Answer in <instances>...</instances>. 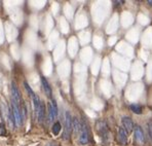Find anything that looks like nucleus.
<instances>
[{"label":"nucleus","instance_id":"1","mask_svg":"<svg viewBox=\"0 0 152 146\" xmlns=\"http://www.w3.org/2000/svg\"><path fill=\"white\" fill-rule=\"evenodd\" d=\"M81 129L80 132H79V143L81 145H86L89 143L91 141V132H89V128L88 125H87L86 120H81Z\"/></svg>","mask_w":152,"mask_h":146},{"label":"nucleus","instance_id":"6","mask_svg":"<svg viewBox=\"0 0 152 146\" xmlns=\"http://www.w3.org/2000/svg\"><path fill=\"white\" fill-rule=\"evenodd\" d=\"M135 141L139 146H143L145 144V135L140 126L135 127Z\"/></svg>","mask_w":152,"mask_h":146},{"label":"nucleus","instance_id":"3","mask_svg":"<svg viewBox=\"0 0 152 146\" xmlns=\"http://www.w3.org/2000/svg\"><path fill=\"white\" fill-rule=\"evenodd\" d=\"M72 131H73V118L69 111L65 112V130H64L63 139L64 140H69L71 137Z\"/></svg>","mask_w":152,"mask_h":146},{"label":"nucleus","instance_id":"12","mask_svg":"<svg viewBox=\"0 0 152 146\" xmlns=\"http://www.w3.org/2000/svg\"><path fill=\"white\" fill-rule=\"evenodd\" d=\"M130 108H131V110L136 114H141L143 111V107L140 105V104H132V105L130 106Z\"/></svg>","mask_w":152,"mask_h":146},{"label":"nucleus","instance_id":"15","mask_svg":"<svg viewBox=\"0 0 152 146\" xmlns=\"http://www.w3.org/2000/svg\"><path fill=\"white\" fill-rule=\"evenodd\" d=\"M148 134H149V138H150V141L152 143V120L148 122Z\"/></svg>","mask_w":152,"mask_h":146},{"label":"nucleus","instance_id":"8","mask_svg":"<svg viewBox=\"0 0 152 146\" xmlns=\"http://www.w3.org/2000/svg\"><path fill=\"white\" fill-rule=\"evenodd\" d=\"M121 124H122V128L126 131L128 134H130L131 132H133V130L135 129L134 122H133L132 118L128 117V116H123V117H122Z\"/></svg>","mask_w":152,"mask_h":146},{"label":"nucleus","instance_id":"11","mask_svg":"<svg viewBox=\"0 0 152 146\" xmlns=\"http://www.w3.org/2000/svg\"><path fill=\"white\" fill-rule=\"evenodd\" d=\"M80 129H81L80 120H79L77 117H74L73 118V130H74V133H75L76 135H78L79 132H80Z\"/></svg>","mask_w":152,"mask_h":146},{"label":"nucleus","instance_id":"9","mask_svg":"<svg viewBox=\"0 0 152 146\" xmlns=\"http://www.w3.org/2000/svg\"><path fill=\"white\" fill-rule=\"evenodd\" d=\"M35 113H36V115H37V120H38V122L39 124H42L43 120H44V116H45V107H44V104H43L42 101H41L38 110H37Z\"/></svg>","mask_w":152,"mask_h":146},{"label":"nucleus","instance_id":"2","mask_svg":"<svg viewBox=\"0 0 152 146\" xmlns=\"http://www.w3.org/2000/svg\"><path fill=\"white\" fill-rule=\"evenodd\" d=\"M96 128H97V132L100 135V137L102 138L104 143H108L110 139V132L108 125L105 120H98L96 124Z\"/></svg>","mask_w":152,"mask_h":146},{"label":"nucleus","instance_id":"10","mask_svg":"<svg viewBox=\"0 0 152 146\" xmlns=\"http://www.w3.org/2000/svg\"><path fill=\"white\" fill-rule=\"evenodd\" d=\"M41 84H42V87H43V91H44L45 95L47 97H51V87L49 85V81L46 80L45 77H41Z\"/></svg>","mask_w":152,"mask_h":146},{"label":"nucleus","instance_id":"5","mask_svg":"<svg viewBox=\"0 0 152 146\" xmlns=\"http://www.w3.org/2000/svg\"><path fill=\"white\" fill-rule=\"evenodd\" d=\"M10 107H11L12 112H14V120H16V126H19V127L23 126V122H24V120H23L22 115H21V111H20V107H19V105L16 103V102L11 100Z\"/></svg>","mask_w":152,"mask_h":146},{"label":"nucleus","instance_id":"4","mask_svg":"<svg viewBox=\"0 0 152 146\" xmlns=\"http://www.w3.org/2000/svg\"><path fill=\"white\" fill-rule=\"evenodd\" d=\"M11 100L18 104L19 107H21V106L24 104V101H23V98H22V94H21L20 89H19L18 85L16 84L14 81L11 82Z\"/></svg>","mask_w":152,"mask_h":146},{"label":"nucleus","instance_id":"14","mask_svg":"<svg viewBox=\"0 0 152 146\" xmlns=\"http://www.w3.org/2000/svg\"><path fill=\"white\" fill-rule=\"evenodd\" d=\"M0 136L1 137L6 136V128L4 122H0Z\"/></svg>","mask_w":152,"mask_h":146},{"label":"nucleus","instance_id":"16","mask_svg":"<svg viewBox=\"0 0 152 146\" xmlns=\"http://www.w3.org/2000/svg\"><path fill=\"white\" fill-rule=\"evenodd\" d=\"M148 3L150 4V5H152V1H151V0H149V1H148Z\"/></svg>","mask_w":152,"mask_h":146},{"label":"nucleus","instance_id":"7","mask_svg":"<svg viewBox=\"0 0 152 146\" xmlns=\"http://www.w3.org/2000/svg\"><path fill=\"white\" fill-rule=\"evenodd\" d=\"M128 134L126 133V131L124 130L122 127H119L117 131V141L120 145L124 146L128 144Z\"/></svg>","mask_w":152,"mask_h":146},{"label":"nucleus","instance_id":"13","mask_svg":"<svg viewBox=\"0 0 152 146\" xmlns=\"http://www.w3.org/2000/svg\"><path fill=\"white\" fill-rule=\"evenodd\" d=\"M61 130H62L61 124H60L59 122H56L55 124H54L53 128H51V132H53V134L55 135V136H58V135L60 134V132H61Z\"/></svg>","mask_w":152,"mask_h":146}]
</instances>
